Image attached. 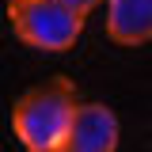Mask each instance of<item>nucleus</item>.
I'll return each instance as SVG.
<instances>
[{"instance_id":"nucleus-1","label":"nucleus","mask_w":152,"mask_h":152,"mask_svg":"<svg viewBox=\"0 0 152 152\" xmlns=\"http://www.w3.org/2000/svg\"><path fill=\"white\" fill-rule=\"evenodd\" d=\"M76 88L72 80L57 76L46 80L31 91H23L12 107V133L19 137V145L27 152H50L65 148V137L76 114Z\"/></svg>"},{"instance_id":"nucleus-2","label":"nucleus","mask_w":152,"mask_h":152,"mask_svg":"<svg viewBox=\"0 0 152 152\" xmlns=\"http://www.w3.org/2000/svg\"><path fill=\"white\" fill-rule=\"evenodd\" d=\"M8 23L19 42L42 53H65L84 34V15L57 0H8Z\"/></svg>"},{"instance_id":"nucleus-3","label":"nucleus","mask_w":152,"mask_h":152,"mask_svg":"<svg viewBox=\"0 0 152 152\" xmlns=\"http://www.w3.org/2000/svg\"><path fill=\"white\" fill-rule=\"evenodd\" d=\"M122 122L107 103H76L65 152H118Z\"/></svg>"},{"instance_id":"nucleus-4","label":"nucleus","mask_w":152,"mask_h":152,"mask_svg":"<svg viewBox=\"0 0 152 152\" xmlns=\"http://www.w3.org/2000/svg\"><path fill=\"white\" fill-rule=\"evenodd\" d=\"M107 34L118 46L152 42V0H107Z\"/></svg>"},{"instance_id":"nucleus-5","label":"nucleus","mask_w":152,"mask_h":152,"mask_svg":"<svg viewBox=\"0 0 152 152\" xmlns=\"http://www.w3.org/2000/svg\"><path fill=\"white\" fill-rule=\"evenodd\" d=\"M57 4L72 8V12H80V15H91V12L99 8V4H103V0H57Z\"/></svg>"},{"instance_id":"nucleus-6","label":"nucleus","mask_w":152,"mask_h":152,"mask_svg":"<svg viewBox=\"0 0 152 152\" xmlns=\"http://www.w3.org/2000/svg\"><path fill=\"white\" fill-rule=\"evenodd\" d=\"M50 152H65V148H50Z\"/></svg>"}]
</instances>
